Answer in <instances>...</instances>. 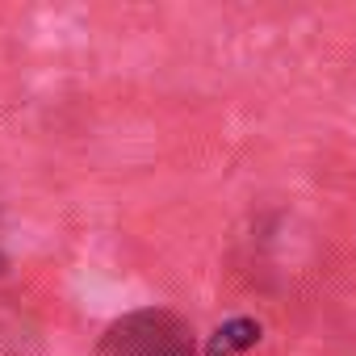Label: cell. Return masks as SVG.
<instances>
[{
    "label": "cell",
    "instance_id": "6da1fadb",
    "mask_svg": "<svg viewBox=\"0 0 356 356\" xmlns=\"http://www.w3.org/2000/svg\"><path fill=\"white\" fill-rule=\"evenodd\" d=\"M193 352H197L193 327L181 314L159 306L113 318L97 339V356H193Z\"/></svg>",
    "mask_w": 356,
    "mask_h": 356
}]
</instances>
